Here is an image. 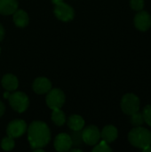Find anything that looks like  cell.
Returning <instances> with one entry per match:
<instances>
[{
	"instance_id": "obj_9",
	"label": "cell",
	"mask_w": 151,
	"mask_h": 152,
	"mask_svg": "<svg viewBox=\"0 0 151 152\" xmlns=\"http://www.w3.org/2000/svg\"><path fill=\"white\" fill-rule=\"evenodd\" d=\"M72 144L71 136L65 133L59 134L54 140V148L57 151H68L71 149Z\"/></svg>"
},
{
	"instance_id": "obj_19",
	"label": "cell",
	"mask_w": 151,
	"mask_h": 152,
	"mask_svg": "<svg viewBox=\"0 0 151 152\" xmlns=\"http://www.w3.org/2000/svg\"><path fill=\"white\" fill-rule=\"evenodd\" d=\"M131 123L134 126H141L142 125H143L144 119H143L142 113L137 111L134 114L131 115Z\"/></svg>"
},
{
	"instance_id": "obj_4",
	"label": "cell",
	"mask_w": 151,
	"mask_h": 152,
	"mask_svg": "<svg viewBox=\"0 0 151 152\" xmlns=\"http://www.w3.org/2000/svg\"><path fill=\"white\" fill-rule=\"evenodd\" d=\"M9 103L11 107L17 112H24L29 105V100L28 96L22 92H15L9 96Z\"/></svg>"
},
{
	"instance_id": "obj_7",
	"label": "cell",
	"mask_w": 151,
	"mask_h": 152,
	"mask_svg": "<svg viewBox=\"0 0 151 152\" xmlns=\"http://www.w3.org/2000/svg\"><path fill=\"white\" fill-rule=\"evenodd\" d=\"M101 132L95 126H89L82 131V140L87 145H95L100 142Z\"/></svg>"
},
{
	"instance_id": "obj_15",
	"label": "cell",
	"mask_w": 151,
	"mask_h": 152,
	"mask_svg": "<svg viewBox=\"0 0 151 152\" xmlns=\"http://www.w3.org/2000/svg\"><path fill=\"white\" fill-rule=\"evenodd\" d=\"M12 19L14 24L20 28L26 27L28 24V20H29L28 13L23 10H18V9L13 12Z\"/></svg>"
},
{
	"instance_id": "obj_26",
	"label": "cell",
	"mask_w": 151,
	"mask_h": 152,
	"mask_svg": "<svg viewBox=\"0 0 151 152\" xmlns=\"http://www.w3.org/2000/svg\"><path fill=\"white\" fill-rule=\"evenodd\" d=\"M9 96H10V94H9V91H7V92H5V93L4 94V97L5 99H8V98H9Z\"/></svg>"
},
{
	"instance_id": "obj_20",
	"label": "cell",
	"mask_w": 151,
	"mask_h": 152,
	"mask_svg": "<svg viewBox=\"0 0 151 152\" xmlns=\"http://www.w3.org/2000/svg\"><path fill=\"white\" fill-rule=\"evenodd\" d=\"M112 149L108 145V142L101 141L99 143L95 144V147L93 149V152H111Z\"/></svg>"
},
{
	"instance_id": "obj_8",
	"label": "cell",
	"mask_w": 151,
	"mask_h": 152,
	"mask_svg": "<svg viewBox=\"0 0 151 152\" xmlns=\"http://www.w3.org/2000/svg\"><path fill=\"white\" fill-rule=\"evenodd\" d=\"M26 131H27V124L24 120L21 119H15L10 122L6 129L7 135L12 138H19Z\"/></svg>"
},
{
	"instance_id": "obj_3",
	"label": "cell",
	"mask_w": 151,
	"mask_h": 152,
	"mask_svg": "<svg viewBox=\"0 0 151 152\" xmlns=\"http://www.w3.org/2000/svg\"><path fill=\"white\" fill-rule=\"evenodd\" d=\"M52 2L54 4V14L55 16L61 21H70L74 19V9L69 5L68 4H65L63 0H52Z\"/></svg>"
},
{
	"instance_id": "obj_27",
	"label": "cell",
	"mask_w": 151,
	"mask_h": 152,
	"mask_svg": "<svg viewBox=\"0 0 151 152\" xmlns=\"http://www.w3.org/2000/svg\"><path fill=\"white\" fill-rule=\"evenodd\" d=\"M75 151L81 152L82 151V150H79V149H72V150H71V152H75Z\"/></svg>"
},
{
	"instance_id": "obj_1",
	"label": "cell",
	"mask_w": 151,
	"mask_h": 152,
	"mask_svg": "<svg viewBox=\"0 0 151 152\" xmlns=\"http://www.w3.org/2000/svg\"><path fill=\"white\" fill-rule=\"evenodd\" d=\"M28 140L34 150L45 147L51 140V132L47 125L41 121L32 122L28 128Z\"/></svg>"
},
{
	"instance_id": "obj_25",
	"label": "cell",
	"mask_w": 151,
	"mask_h": 152,
	"mask_svg": "<svg viewBox=\"0 0 151 152\" xmlns=\"http://www.w3.org/2000/svg\"><path fill=\"white\" fill-rule=\"evenodd\" d=\"M144 152H150L151 151V147L150 146H148V147H146V148H144L143 150H142Z\"/></svg>"
},
{
	"instance_id": "obj_6",
	"label": "cell",
	"mask_w": 151,
	"mask_h": 152,
	"mask_svg": "<svg viewBox=\"0 0 151 152\" xmlns=\"http://www.w3.org/2000/svg\"><path fill=\"white\" fill-rule=\"evenodd\" d=\"M45 101L47 106L51 110L61 109L65 102V94L61 89H51L47 93Z\"/></svg>"
},
{
	"instance_id": "obj_21",
	"label": "cell",
	"mask_w": 151,
	"mask_h": 152,
	"mask_svg": "<svg viewBox=\"0 0 151 152\" xmlns=\"http://www.w3.org/2000/svg\"><path fill=\"white\" fill-rule=\"evenodd\" d=\"M142 116H143L144 122L151 126V105H148L144 108L142 111Z\"/></svg>"
},
{
	"instance_id": "obj_16",
	"label": "cell",
	"mask_w": 151,
	"mask_h": 152,
	"mask_svg": "<svg viewBox=\"0 0 151 152\" xmlns=\"http://www.w3.org/2000/svg\"><path fill=\"white\" fill-rule=\"evenodd\" d=\"M68 126L72 131H81L85 126V120L79 115H72L68 119Z\"/></svg>"
},
{
	"instance_id": "obj_28",
	"label": "cell",
	"mask_w": 151,
	"mask_h": 152,
	"mask_svg": "<svg viewBox=\"0 0 151 152\" xmlns=\"http://www.w3.org/2000/svg\"><path fill=\"white\" fill-rule=\"evenodd\" d=\"M0 53H1V48H0Z\"/></svg>"
},
{
	"instance_id": "obj_23",
	"label": "cell",
	"mask_w": 151,
	"mask_h": 152,
	"mask_svg": "<svg viewBox=\"0 0 151 152\" xmlns=\"http://www.w3.org/2000/svg\"><path fill=\"white\" fill-rule=\"evenodd\" d=\"M4 27L0 24V42L4 39Z\"/></svg>"
},
{
	"instance_id": "obj_10",
	"label": "cell",
	"mask_w": 151,
	"mask_h": 152,
	"mask_svg": "<svg viewBox=\"0 0 151 152\" xmlns=\"http://www.w3.org/2000/svg\"><path fill=\"white\" fill-rule=\"evenodd\" d=\"M134 25L140 31H147L151 27V16L145 11H140L134 17Z\"/></svg>"
},
{
	"instance_id": "obj_22",
	"label": "cell",
	"mask_w": 151,
	"mask_h": 152,
	"mask_svg": "<svg viewBox=\"0 0 151 152\" xmlns=\"http://www.w3.org/2000/svg\"><path fill=\"white\" fill-rule=\"evenodd\" d=\"M130 5H131V8L133 10L140 12L144 7V1L143 0H131Z\"/></svg>"
},
{
	"instance_id": "obj_12",
	"label": "cell",
	"mask_w": 151,
	"mask_h": 152,
	"mask_svg": "<svg viewBox=\"0 0 151 152\" xmlns=\"http://www.w3.org/2000/svg\"><path fill=\"white\" fill-rule=\"evenodd\" d=\"M18 9L17 0H0V14L10 15Z\"/></svg>"
},
{
	"instance_id": "obj_5",
	"label": "cell",
	"mask_w": 151,
	"mask_h": 152,
	"mask_svg": "<svg viewBox=\"0 0 151 152\" xmlns=\"http://www.w3.org/2000/svg\"><path fill=\"white\" fill-rule=\"evenodd\" d=\"M121 109L126 115H133L140 110V99L133 94H126L121 101Z\"/></svg>"
},
{
	"instance_id": "obj_17",
	"label": "cell",
	"mask_w": 151,
	"mask_h": 152,
	"mask_svg": "<svg viewBox=\"0 0 151 152\" xmlns=\"http://www.w3.org/2000/svg\"><path fill=\"white\" fill-rule=\"evenodd\" d=\"M52 120H53V122L56 126H61L62 125H64V123H65V121H66V118H65L64 112L61 111V109L53 110Z\"/></svg>"
},
{
	"instance_id": "obj_2",
	"label": "cell",
	"mask_w": 151,
	"mask_h": 152,
	"mask_svg": "<svg viewBox=\"0 0 151 152\" xmlns=\"http://www.w3.org/2000/svg\"><path fill=\"white\" fill-rule=\"evenodd\" d=\"M128 140L133 146L143 150L151 145V132L142 126H135L129 132Z\"/></svg>"
},
{
	"instance_id": "obj_11",
	"label": "cell",
	"mask_w": 151,
	"mask_h": 152,
	"mask_svg": "<svg viewBox=\"0 0 151 152\" xmlns=\"http://www.w3.org/2000/svg\"><path fill=\"white\" fill-rule=\"evenodd\" d=\"M33 90L36 94H47L52 89V83L46 77H37L33 82Z\"/></svg>"
},
{
	"instance_id": "obj_13",
	"label": "cell",
	"mask_w": 151,
	"mask_h": 152,
	"mask_svg": "<svg viewBox=\"0 0 151 152\" xmlns=\"http://www.w3.org/2000/svg\"><path fill=\"white\" fill-rule=\"evenodd\" d=\"M117 135H118L117 129L111 125L106 126L101 133V138H102V140L108 143L113 142L117 138Z\"/></svg>"
},
{
	"instance_id": "obj_18",
	"label": "cell",
	"mask_w": 151,
	"mask_h": 152,
	"mask_svg": "<svg viewBox=\"0 0 151 152\" xmlns=\"http://www.w3.org/2000/svg\"><path fill=\"white\" fill-rule=\"evenodd\" d=\"M1 147H2V149L4 151H12L14 148V140H13V138H12L10 136L4 137L1 142Z\"/></svg>"
},
{
	"instance_id": "obj_24",
	"label": "cell",
	"mask_w": 151,
	"mask_h": 152,
	"mask_svg": "<svg viewBox=\"0 0 151 152\" xmlns=\"http://www.w3.org/2000/svg\"><path fill=\"white\" fill-rule=\"evenodd\" d=\"M4 110H5V108H4V103L0 102V118H1V117L4 115Z\"/></svg>"
},
{
	"instance_id": "obj_14",
	"label": "cell",
	"mask_w": 151,
	"mask_h": 152,
	"mask_svg": "<svg viewBox=\"0 0 151 152\" xmlns=\"http://www.w3.org/2000/svg\"><path fill=\"white\" fill-rule=\"evenodd\" d=\"M2 86L6 91H14L18 88L19 82L14 75L5 74L2 78Z\"/></svg>"
}]
</instances>
